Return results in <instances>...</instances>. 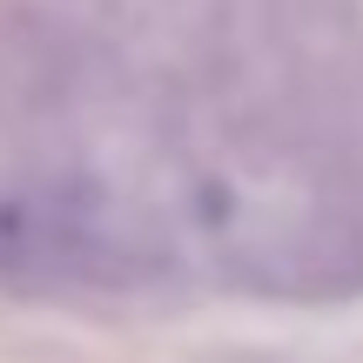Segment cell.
I'll use <instances>...</instances> for the list:
<instances>
[{
	"label": "cell",
	"mask_w": 363,
	"mask_h": 363,
	"mask_svg": "<svg viewBox=\"0 0 363 363\" xmlns=\"http://www.w3.org/2000/svg\"><path fill=\"white\" fill-rule=\"evenodd\" d=\"M148 249L101 195H0V276L13 283H135Z\"/></svg>",
	"instance_id": "1"
}]
</instances>
